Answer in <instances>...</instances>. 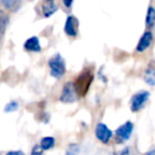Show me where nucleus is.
Masks as SVG:
<instances>
[{
  "label": "nucleus",
  "instance_id": "nucleus-1",
  "mask_svg": "<svg viewBox=\"0 0 155 155\" xmlns=\"http://www.w3.org/2000/svg\"><path fill=\"white\" fill-rule=\"evenodd\" d=\"M93 79H94L93 71L90 69L84 70V71L78 75V77L76 78V80L73 82L77 96L84 97V96L87 95L91 84H92Z\"/></svg>",
  "mask_w": 155,
  "mask_h": 155
},
{
  "label": "nucleus",
  "instance_id": "nucleus-2",
  "mask_svg": "<svg viewBox=\"0 0 155 155\" xmlns=\"http://www.w3.org/2000/svg\"><path fill=\"white\" fill-rule=\"evenodd\" d=\"M50 73L56 79H60L65 74V62L60 54H55L49 60Z\"/></svg>",
  "mask_w": 155,
  "mask_h": 155
},
{
  "label": "nucleus",
  "instance_id": "nucleus-3",
  "mask_svg": "<svg viewBox=\"0 0 155 155\" xmlns=\"http://www.w3.org/2000/svg\"><path fill=\"white\" fill-rule=\"evenodd\" d=\"M150 97V93L148 91H140V92H137L136 94L132 96L131 98V104L130 108L132 112H138L145 104L148 101Z\"/></svg>",
  "mask_w": 155,
  "mask_h": 155
},
{
  "label": "nucleus",
  "instance_id": "nucleus-4",
  "mask_svg": "<svg viewBox=\"0 0 155 155\" xmlns=\"http://www.w3.org/2000/svg\"><path fill=\"white\" fill-rule=\"evenodd\" d=\"M133 129H134V124L130 120L119 126L115 131V135H116V139L118 140V143H124L129 140L133 133Z\"/></svg>",
  "mask_w": 155,
  "mask_h": 155
},
{
  "label": "nucleus",
  "instance_id": "nucleus-5",
  "mask_svg": "<svg viewBox=\"0 0 155 155\" xmlns=\"http://www.w3.org/2000/svg\"><path fill=\"white\" fill-rule=\"evenodd\" d=\"M95 136L102 143H108L113 137V132L104 123H98L95 127Z\"/></svg>",
  "mask_w": 155,
  "mask_h": 155
},
{
  "label": "nucleus",
  "instance_id": "nucleus-6",
  "mask_svg": "<svg viewBox=\"0 0 155 155\" xmlns=\"http://www.w3.org/2000/svg\"><path fill=\"white\" fill-rule=\"evenodd\" d=\"M76 99H77V94H76L73 82H67L62 88L59 100L64 104H72V102L76 101Z\"/></svg>",
  "mask_w": 155,
  "mask_h": 155
},
{
  "label": "nucleus",
  "instance_id": "nucleus-7",
  "mask_svg": "<svg viewBox=\"0 0 155 155\" xmlns=\"http://www.w3.org/2000/svg\"><path fill=\"white\" fill-rule=\"evenodd\" d=\"M78 25H79V21L75 16L71 15L67 18L64 25V32L68 36L70 37H76L78 34Z\"/></svg>",
  "mask_w": 155,
  "mask_h": 155
},
{
  "label": "nucleus",
  "instance_id": "nucleus-8",
  "mask_svg": "<svg viewBox=\"0 0 155 155\" xmlns=\"http://www.w3.org/2000/svg\"><path fill=\"white\" fill-rule=\"evenodd\" d=\"M152 40H153V36H152L151 32L143 33V37L140 38V40H139L138 45H137V47H136V51L139 52V53L146 51V50L151 45Z\"/></svg>",
  "mask_w": 155,
  "mask_h": 155
},
{
  "label": "nucleus",
  "instance_id": "nucleus-9",
  "mask_svg": "<svg viewBox=\"0 0 155 155\" xmlns=\"http://www.w3.org/2000/svg\"><path fill=\"white\" fill-rule=\"evenodd\" d=\"M23 48H25V50H27L28 52H34V53H38V52L41 51L39 39L35 36L28 39L25 42V45H23Z\"/></svg>",
  "mask_w": 155,
  "mask_h": 155
},
{
  "label": "nucleus",
  "instance_id": "nucleus-10",
  "mask_svg": "<svg viewBox=\"0 0 155 155\" xmlns=\"http://www.w3.org/2000/svg\"><path fill=\"white\" fill-rule=\"evenodd\" d=\"M8 25V16L5 12L0 10V45H1L2 37L5 33L6 27Z\"/></svg>",
  "mask_w": 155,
  "mask_h": 155
},
{
  "label": "nucleus",
  "instance_id": "nucleus-11",
  "mask_svg": "<svg viewBox=\"0 0 155 155\" xmlns=\"http://www.w3.org/2000/svg\"><path fill=\"white\" fill-rule=\"evenodd\" d=\"M56 11H57V5L53 1H47L42 6V13L45 18H49Z\"/></svg>",
  "mask_w": 155,
  "mask_h": 155
},
{
  "label": "nucleus",
  "instance_id": "nucleus-12",
  "mask_svg": "<svg viewBox=\"0 0 155 155\" xmlns=\"http://www.w3.org/2000/svg\"><path fill=\"white\" fill-rule=\"evenodd\" d=\"M1 2L10 12H16L21 5V0H1Z\"/></svg>",
  "mask_w": 155,
  "mask_h": 155
},
{
  "label": "nucleus",
  "instance_id": "nucleus-13",
  "mask_svg": "<svg viewBox=\"0 0 155 155\" xmlns=\"http://www.w3.org/2000/svg\"><path fill=\"white\" fill-rule=\"evenodd\" d=\"M55 145V138L51 136H47V137H43L40 141V147L42 148L43 151H47V150H50L54 147Z\"/></svg>",
  "mask_w": 155,
  "mask_h": 155
},
{
  "label": "nucleus",
  "instance_id": "nucleus-14",
  "mask_svg": "<svg viewBox=\"0 0 155 155\" xmlns=\"http://www.w3.org/2000/svg\"><path fill=\"white\" fill-rule=\"evenodd\" d=\"M143 79H145L146 84L149 86H155V69H147V71L143 74Z\"/></svg>",
  "mask_w": 155,
  "mask_h": 155
},
{
  "label": "nucleus",
  "instance_id": "nucleus-15",
  "mask_svg": "<svg viewBox=\"0 0 155 155\" xmlns=\"http://www.w3.org/2000/svg\"><path fill=\"white\" fill-rule=\"evenodd\" d=\"M155 25V8L152 6L148 8L147 17H146V25L148 28H151Z\"/></svg>",
  "mask_w": 155,
  "mask_h": 155
},
{
  "label": "nucleus",
  "instance_id": "nucleus-16",
  "mask_svg": "<svg viewBox=\"0 0 155 155\" xmlns=\"http://www.w3.org/2000/svg\"><path fill=\"white\" fill-rule=\"evenodd\" d=\"M19 108V104L17 101H11L8 102V104H5V107H4V112L5 113H12V112H15V111H17Z\"/></svg>",
  "mask_w": 155,
  "mask_h": 155
},
{
  "label": "nucleus",
  "instance_id": "nucleus-17",
  "mask_svg": "<svg viewBox=\"0 0 155 155\" xmlns=\"http://www.w3.org/2000/svg\"><path fill=\"white\" fill-rule=\"evenodd\" d=\"M79 151H80L79 146L76 145V143H71V145H69V147H68L65 155H77L79 153Z\"/></svg>",
  "mask_w": 155,
  "mask_h": 155
},
{
  "label": "nucleus",
  "instance_id": "nucleus-18",
  "mask_svg": "<svg viewBox=\"0 0 155 155\" xmlns=\"http://www.w3.org/2000/svg\"><path fill=\"white\" fill-rule=\"evenodd\" d=\"M42 153H43V150H42V148L40 147V145H36L32 149L31 155H42Z\"/></svg>",
  "mask_w": 155,
  "mask_h": 155
},
{
  "label": "nucleus",
  "instance_id": "nucleus-19",
  "mask_svg": "<svg viewBox=\"0 0 155 155\" xmlns=\"http://www.w3.org/2000/svg\"><path fill=\"white\" fill-rule=\"evenodd\" d=\"M5 155H25V153L19 150V151H10V152H8Z\"/></svg>",
  "mask_w": 155,
  "mask_h": 155
},
{
  "label": "nucleus",
  "instance_id": "nucleus-20",
  "mask_svg": "<svg viewBox=\"0 0 155 155\" xmlns=\"http://www.w3.org/2000/svg\"><path fill=\"white\" fill-rule=\"evenodd\" d=\"M62 1H63V4H64L67 8H71L74 0H62Z\"/></svg>",
  "mask_w": 155,
  "mask_h": 155
},
{
  "label": "nucleus",
  "instance_id": "nucleus-21",
  "mask_svg": "<svg viewBox=\"0 0 155 155\" xmlns=\"http://www.w3.org/2000/svg\"><path fill=\"white\" fill-rule=\"evenodd\" d=\"M145 155H155V149L151 150V151H149V152H147Z\"/></svg>",
  "mask_w": 155,
  "mask_h": 155
},
{
  "label": "nucleus",
  "instance_id": "nucleus-22",
  "mask_svg": "<svg viewBox=\"0 0 155 155\" xmlns=\"http://www.w3.org/2000/svg\"><path fill=\"white\" fill-rule=\"evenodd\" d=\"M45 1H53V0H45Z\"/></svg>",
  "mask_w": 155,
  "mask_h": 155
}]
</instances>
